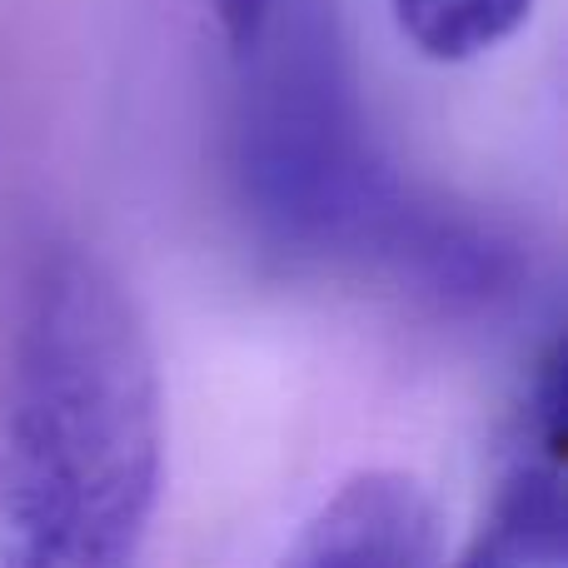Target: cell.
Segmentation results:
<instances>
[{"mask_svg": "<svg viewBox=\"0 0 568 568\" xmlns=\"http://www.w3.org/2000/svg\"><path fill=\"white\" fill-rule=\"evenodd\" d=\"M165 469L160 369L120 275L55 240L20 280L0 374V568H115Z\"/></svg>", "mask_w": 568, "mask_h": 568, "instance_id": "cell-1", "label": "cell"}, {"mask_svg": "<svg viewBox=\"0 0 568 568\" xmlns=\"http://www.w3.org/2000/svg\"><path fill=\"white\" fill-rule=\"evenodd\" d=\"M344 90L320 10H294L290 50L270 55L245 125L250 195L284 240L324 245L364 235L374 220V210H364V195L379 200L374 165L359 155V125Z\"/></svg>", "mask_w": 568, "mask_h": 568, "instance_id": "cell-2", "label": "cell"}, {"mask_svg": "<svg viewBox=\"0 0 568 568\" xmlns=\"http://www.w3.org/2000/svg\"><path fill=\"white\" fill-rule=\"evenodd\" d=\"M564 359L544 349L509 434V469L464 564H564Z\"/></svg>", "mask_w": 568, "mask_h": 568, "instance_id": "cell-3", "label": "cell"}, {"mask_svg": "<svg viewBox=\"0 0 568 568\" xmlns=\"http://www.w3.org/2000/svg\"><path fill=\"white\" fill-rule=\"evenodd\" d=\"M444 559V514L404 469H359L300 524L294 568H424Z\"/></svg>", "mask_w": 568, "mask_h": 568, "instance_id": "cell-4", "label": "cell"}, {"mask_svg": "<svg viewBox=\"0 0 568 568\" xmlns=\"http://www.w3.org/2000/svg\"><path fill=\"white\" fill-rule=\"evenodd\" d=\"M389 10L419 55L464 65L499 50L534 16V0H389Z\"/></svg>", "mask_w": 568, "mask_h": 568, "instance_id": "cell-5", "label": "cell"}, {"mask_svg": "<svg viewBox=\"0 0 568 568\" xmlns=\"http://www.w3.org/2000/svg\"><path fill=\"white\" fill-rule=\"evenodd\" d=\"M270 10H275V0H215V20H220L225 40L240 50V55H245L250 40L265 30Z\"/></svg>", "mask_w": 568, "mask_h": 568, "instance_id": "cell-6", "label": "cell"}]
</instances>
